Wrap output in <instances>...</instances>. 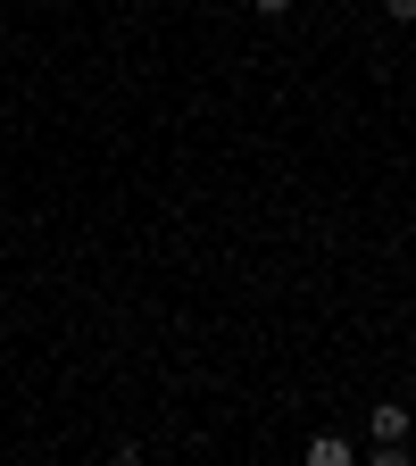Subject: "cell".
Masks as SVG:
<instances>
[{"label": "cell", "instance_id": "1", "mask_svg": "<svg viewBox=\"0 0 416 466\" xmlns=\"http://www.w3.org/2000/svg\"><path fill=\"white\" fill-rule=\"evenodd\" d=\"M309 466H350V441H341V433H317V441H309Z\"/></svg>", "mask_w": 416, "mask_h": 466}, {"label": "cell", "instance_id": "2", "mask_svg": "<svg viewBox=\"0 0 416 466\" xmlns=\"http://www.w3.org/2000/svg\"><path fill=\"white\" fill-rule=\"evenodd\" d=\"M383 17L391 25H416V0H383Z\"/></svg>", "mask_w": 416, "mask_h": 466}, {"label": "cell", "instance_id": "3", "mask_svg": "<svg viewBox=\"0 0 416 466\" xmlns=\"http://www.w3.org/2000/svg\"><path fill=\"white\" fill-rule=\"evenodd\" d=\"M250 9H259V17H291V9H300V0H250Z\"/></svg>", "mask_w": 416, "mask_h": 466}]
</instances>
